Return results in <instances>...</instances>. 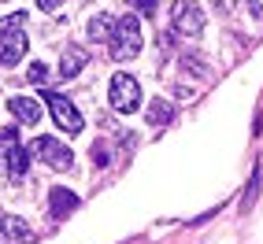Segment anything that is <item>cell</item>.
Listing matches in <instances>:
<instances>
[{"label":"cell","mask_w":263,"mask_h":244,"mask_svg":"<svg viewBox=\"0 0 263 244\" xmlns=\"http://www.w3.org/2000/svg\"><path fill=\"white\" fill-rule=\"evenodd\" d=\"M108 100H111L115 111L134 115L137 108H141V85H137V78L134 74H115L111 78V89H108Z\"/></svg>","instance_id":"obj_5"},{"label":"cell","mask_w":263,"mask_h":244,"mask_svg":"<svg viewBox=\"0 0 263 244\" xmlns=\"http://www.w3.org/2000/svg\"><path fill=\"white\" fill-rule=\"evenodd\" d=\"M171 118H174V108H171L163 96H156V100L148 104V122H152V126H167Z\"/></svg>","instance_id":"obj_12"},{"label":"cell","mask_w":263,"mask_h":244,"mask_svg":"<svg viewBox=\"0 0 263 244\" xmlns=\"http://www.w3.org/2000/svg\"><path fill=\"white\" fill-rule=\"evenodd\" d=\"M78 196L71 193V189H63V185H56V189H48V215L56 218V222H63V218H71L74 211H78Z\"/></svg>","instance_id":"obj_8"},{"label":"cell","mask_w":263,"mask_h":244,"mask_svg":"<svg viewBox=\"0 0 263 244\" xmlns=\"http://www.w3.org/2000/svg\"><path fill=\"white\" fill-rule=\"evenodd\" d=\"M30 155H37V159H41L45 167H52V170H71V167H74L71 145L56 141V137H37V141L30 145Z\"/></svg>","instance_id":"obj_4"},{"label":"cell","mask_w":263,"mask_h":244,"mask_svg":"<svg viewBox=\"0 0 263 244\" xmlns=\"http://www.w3.org/2000/svg\"><path fill=\"white\" fill-rule=\"evenodd\" d=\"M156 4H160V0H134V8L141 15H156Z\"/></svg>","instance_id":"obj_16"},{"label":"cell","mask_w":263,"mask_h":244,"mask_svg":"<svg viewBox=\"0 0 263 244\" xmlns=\"http://www.w3.org/2000/svg\"><path fill=\"white\" fill-rule=\"evenodd\" d=\"M85 59H89V56H85L82 48H74V45H71V48L63 52V59H60V74H63V78H74L82 67H85Z\"/></svg>","instance_id":"obj_11"},{"label":"cell","mask_w":263,"mask_h":244,"mask_svg":"<svg viewBox=\"0 0 263 244\" xmlns=\"http://www.w3.org/2000/svg\"><path fill=\"white\" fill-rule=\"evenodd\" d=\"M60 4H63V0H37V8H41V11H56Z\"/></svg>","instance_id":"obj_18"},{"label":"cell","mask_w":263,"mask_h":244,"mask_svg":"<svg viewBox=\"0 0 263 244\" xmlns=\"http://www.w3.org/2000/svg\"><path fill=\"white\" fill-rule=\"evenodd\" d=\"M23 23H26V15L19 11L15 19H8V26H4V30H0V67H15V63L26 56L30 41H26Z\"/></svg>","instance_id":"obj_2"},{"label":"cell","mask_w":263,"mask_h":244,"mask_svg":"<svg viewBox=\"0 0 263 244\" xmlns=\"http://www.w3.org/2000/svg\"><path fill=\"white\" fill-rule=\"evenodd\" d=\"M45 78H48V67H45V63H30V82L41 85Z\"/></svg>","instance_id":"obj_15"},{"label":"cell","mask_w":263,"mask_h":244,"mask_svg":"<svg viewBox=\"0 0 263 244\" xmlns=\"http://www.w3.org/2000/svg\"><path fill=\"white\" fill-rule=\"evenodd\" d=\"M93 159H97L100 167H104V163H108V148H104V141H100V145L93 148Z\"/></svg>","instance_id":"obj_17"},{"label":"cell","mask_w":263,"mask_h":244,"mask_svg":"<svg viewBox=\"0 0 263 244\" xmlns=\"http://www.w3.org/2000/svg\"><path fill=\"white\" fill-rule=\"evenodd\" d=\"M37 237L30 233V222L19 215H0V244H33Z\"/></svg>","instance_id":"obj_7"},{"label":"cell","mask_w":263,"mask_h":244,"mask_svg":"<svg viewBox=\"0 0 263 244\" xmlns=\"http://www.w3.org/2000/svg\"><path fill=\"white\" fill-rule=\"evenodd\" d=\"M8 111L19 118V126H37V118H41V104H37V100H30V96H11V100H8Z\"/></svg>","instance_id":"obj_9"},{"label":"cell","mask_w":263,"mask_h":244,"mask_svg":"<svg viewBox=\"0 0 263 244\" xmlns=\"http://www.w3.org/2000/svg\"><path fill=\"white\" fill-rule=\"evenodd\" d=\"M171 26H174V33H182V37H200V33H204V11H200V4H197V0H174Z\"/></svg>","instance_id":"obj_6"},{"label":"cell","mask_w":263,"mask_h":244,"mask_svg":"<svg viewBox=\"0 0 263 244\" xmlns=\"http://www.w3.org/2000/svg\"><path fill=\"white\" fill-rule=\"evenodd\" d=\"M41 93H45V104H48V111H52V118H56L60 130H67V133H82V130H85L82 111H78L63 93H52V89H45V85H41Z\"/></svg>","instance_id":"obj_3"},{"label":"cell","mask_w":263,"mask_h":244,"mask_svg":"<svg viewBox=\"0 0 263 244\" xmlns=\"http://www.w3.org/2000/svg\"><path fill=\"white\" fill-rule=\"evenodd\" d=\"M19 145V130L8 126V130H0V170H4V159H8V152Z\"/></svg>","instance_id":"obj_14"},{"label":"cell","mask_w":263,"mask_h":244,"mask_svg":"<svg viewBox=\"0 0 263 244\" xmlns=\"http://www.w3.org/2000/svg\"><path fill=\"white\" fill-rule=\"evenodd\" d=\"M26 167H30V148H23V141H19V145L8 152V159H4V174H11V178H23Z\"/></svg>","instance_id":"obj_10"},{"label":"cell","mask_w":263,"mask_h":244,"mask_svg":"<svg viewBox=\"0 0 263 244\" xmlns=\"http://www.w3.org/2000/svg\"><path fill=\"white\" fill-rule=\"evenodd\" d=\"M145 45V33H141V19L137 15H122V19H115L111 26V37H108V48H111V59H134L137 52H141Z\"/></svg>","instance_id":"obj_1"},{"label":"cell","mask_w":263,"mask_h":244,"mask_svg":"<svg viewBox=\"0 0 263 244\" xmlns=\"http://www.w3.org/2000/svg\"><path fill=\"white\" fill-rule=\"evenodd\" d=\"M111 26H115L111 15H93V19H89V41H108Z\"/></svg>","instance_id":"obj_13"}]
</instances>
